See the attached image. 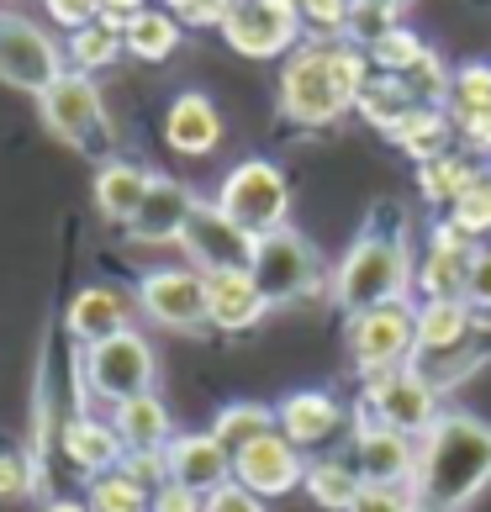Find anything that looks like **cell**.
<instances>
[{"instance_id":"obj_1","label":"cell","mask_w":491,"mask_h":512,"mask_svg":"<svg viewBox=\"0 0 491 512\" xmlns=\"http://www.w3.org/2000/svg\"><path fill=\"white\" fill-rule=\"evenodd\" d=\"M491 486V423L476 412L444 407V417L418 439L412 497L423 512H465Z\"/></svg>"},{"instance_id":"obj_2","label":"cell","mask_w":491,"mask_h":512,"mask_svg":"<svg viewBox=\"0 0 491 512\" xmlns=\"http://www.w3.org/2000/svg\"><path fill=\"white\" fill-rule=\"evenodd\" d=\"M370 53L354 43H301L280 69V117L291 127H333L360 106Z\"/></svg>"},{"instance_id":"obj_3","label":"cell","mask_w":491,"mask_h":512,"mask_svg":"<svg viewBox=\"0 0 491 512\" xmlns=\"http://www.w3.org/2000/svg\"><path fill=\"white\" fill-rule=\"evenodd\" d=\"M412 280H418V254H412L407 227H365L328 270V296L344 317H354L391 307V301H412Z\"/></svg>"},{"instance_id":"obj_4","label":"cell","mask_w":491,"mask_h":512,"mask_svg":"<svg viewBox=\"0 0 491 512\" xmlns=\"http://www.w3.org/2000/svg\"><path fill=\"white\" fill-rule=\"evenodd\" d=\"M37 117H43V127L59 143H69L74 154H90L96 164H106L111 148H117V127H111V111H106V90L90 80V74L64 69L59 80L37 96Z\"/></svg>"},{"instance_id":"obj_5","label":"cell","mask_w":491,"mask_h":512,"mask_svg":"<svg viewBox=\"0 0 491 512\" xmlns=\"http://www.w3.org/2000/svg\"><path fill=\"white\" fill-rule=\"evenodd\" d=\"M249 275L259 280V291L270 296V307H291V301H307L317 291H328V264L323 254L312 249L307 233L296 227H275L254 243V259H249Z\"/></svg>"},{"instance_id":"obj_6","label":"cell","mask_w":491,"mask_h":512,"mask_svg":"<svg viewBox=\"0 0 491 512\" xmlns=\"http://www.w3.org/2000/svg\"><path fill=\"white\" fill-rule=\"evenodd\" d=\"M222 217H233L249 238H264L275 227H286L291 217V180L275 159H238L228 175H222L217 196Z\"/></svg>"},{"instance_id":"obj_7","label":"cell","mask_w":491,"mask_h":512,"mask_svg":"<svg viewBox=\"0 0 491 512\" xmlns=\"http://www.w3.org/2000/svg\"><path fill=\"white\" fill-rule=\"evenodd\" d=\"M80 381L90 391V402H106L117 407L127 396H143L154 391L159 381V359H154V344H148L143 328H127L106 344H90L80 349Z\"/></svg>"},{"instance_id":"obj_8","label":"cell","mask_w":491,"mask_h":512,"mask_svg":"<svg viewBox=\"0 0 491 512\" xmlns=\"http://www.w3.org/2000/svg\"><path fill=\"white\" fill-rule=\"evenodd\" d=\"M360 417L381 428H396L407 439H423V433L444 417V391L428 381L418 365H402V370H386V375H370L360 381Z\"/></svg>"},{"instance_id":"obj_9","label":"cell","mask_w":491,"mask_h":512,"mask_svg":"<svg viewBox=\"0 0 491 512\" xmlns=\"http://www.w3.org/2000/svg\"><path fill=\"white\" fill-rule=\"evenodd\" d=\"M344 349H349V365H354V375H360V381L412 365V359H418L412 301H391V307L354 312V317L344 322Z\"/></svg>"},{"instance_id":"obj_10","label":"cell","mask_w":491,"mask_h":512,"mask_svg":"<svg viewBox=\"0 0 491 512\" xmlns=\"http://www.w3.org/2000/svg\"><path fill=\"white\" fill-rule=\"evenodd\" d=\"M64 69V43L43 22L22 11H0V85L22 90V96H43Z\"/></svg>"},{"instance_id":"obj_11","label":"cell","mask_w":491,"mask_h":512,"mask_svg":"<svg viewBox=\"0 0 491 512\" xmlns=\"http://www.w3.org/2000/svg\"><path fill=\"white\" fill-rule=\"evenodd\" d=\"M301 11L296 0H233L228 22H222V43L238 59H291L301 48Z\"/></svg>"},{"instance_id":"obj_12","label":"cell","mask_w":491,"mask_h":512,"mask_svg":"<svg viewBox=\"0 0 491 512\" xmlns=\"http://www.w3.org/2000/svg\"><path fill=\"white\" fill-rule=\"evenodd\" d=\"M132 301H138V317L164 333L206 328V275L191 270V264H164V270L138 275Z\"/></svg>"},{"instance_id":"obj_13","label":"cell","mask_w":491,"mask_h":512,"mask_svg":"<svg viewBox=\"0 0 491 512\" xmlns=\"http://www.w3.org/2000/svg\"><path fill=\"white\" fill-rule=\"evenodd\" d=\"M275 428L312 460V454H328V449L354 428V412L338 402L333 391H323V386H301V391H291V396H280Z\"/></svg>"},{"instance_id":"obj_14","label":"cell","mask_w":491,"mask_h":512,"mask_svg":"<svg viewBox=\"0 0 491 512\" xmlns=\"http://www.w3.org/2000/svg\"><path fill=\"white\" fill-rule=\"evenodd\" d=\"M344 454L354 460L365 486H407L412 491V476H418V439H407V433L381 428V423H370V417L354 412Z\"/></svg>"},{"instance_id":"obj_15","label":"cell","mask_w":491,"mask_h":512,"mask_svg":"<svg viewBox=\"0 0 491 512\" xmlns=\"http://www.w3.org/2000/svg\"><path fill=\"white\" fill-rule=\"evenodd\" d=\"M254 243L233 217H222V206L217 201H196V212L191 222H185V233H180V249L185 259H191V270L201 275H217V270H249V259H254Z\"/></svg>"},{"instance_id":"obj_16","label":"cell","mask_w":491,"mask_h":512,"mask_svg":"<svg viewBox=\"0 0 491 512\" xmlns=\"http://www.w3.org/2000/svg\"><path fill=\"white\" fill-rule=\"evenodd\" d=\"M481 243H470L449 217L428 227V243L418 254V280H412V301H465V275Z\"/></svg>"},{"instance_id":"obj_17","label":"cell","mask_w":491,"mask_h":512,"mask_svg":"<svg viewBox=\"0 0 491 512\" xmlns=\"http://www.w3.org/2000/svg\"><path fill=\"white\" fill-rule=\"evenodd\" d=\"M233 481L249 486L264 502H280V497H291V491H301V481H307V454L275 428V433H264V439H254L249 449L233 454Z\"/></svg>"},{"instance_id":"obj_18","label":"cell","mask_w":491,"mask_h":512,"mask_svg":"<svg viewBox=\"0 0 491 512\" xmlns=\"http://www.w3.org/2000/svg\"><path fill=\"white\" fill-rule=\"evenodd\" d=\"M64 333L74 338L80 349L90 344H106L127 328H138V301H132L127 286H111V280H96V286H80L64 307Z\"/></svg>"},{"instance_id":"obj_19","label":"cell","mask_w":491,"mask_h":512,"mask_svg":"<svg viewBox=\"0 0 491 512\" xmlns=\"http://www.w3.org/2000/svg\"><path fill=\"white\" fill-rule=\"evenodd\" d=\"M196 191L175 175H154V185H148V196L138 206V217L127 222V238L143 243V249H164V243H180L185 222H191L196 212Z\"/></svg>"},{"instance_id":"obj_20","label":"cell","mask_w":491,"mask_h":512,"mask_svg":"<svg viewBox=\"0 0 491 512\" xmlns=\"http://www.w3.org/2000/svg\"><path fill=\"white\" fill-rule=\"evenodd\" d=\"M164 465H169V481L201 491V497H212L217 486L233 481V449L217 439L212 428H191V433H175L164 449Z\"/></svg>"},{"instance_id":"obj_21","label":"cell","mask_w":491,"mask_h":512,"mask_svg":"<svg viewBox=\"0 0 491 512\" xmlns=\"http://www.w3.org/2000/svg\"><path fill=\"white\" fill-rule=\"evenodd\" d=\"M270 296L259 291V280L249 270H217L206 275V328L217 333H249L270 317Z\"/></svg>"},{"instance_id":"obj_22","label":"cell","mask_w":491,"mask_h":512,"mask_svg":"<svg viewBox=\"0 0 491 512\" xmlns=\"http://www.w3.org/2000/svg\"><path fill=\"white\" fill-rule=\"evenodd\" d=\"M59 454L69 460V470H80V476H106V470H117L127 460V444L117 439V428H111V417H96V412H69L59 423Z\"/></svg>"},{"instance_id":"obj_23","label":"cell","mask_w":491,"mask_h":512,"mask_svg":"<svg viewBox=\"0 0 491 512\" xmlns=\"http://www.w3.org/2000/svg\"><path fill=\"white\" fill-rule=\"evenodd\" d=\"M164 143L175 148L180 159H206L217 154L222 143V111L212 96H201V90H180L175 101L164 111Z\"/></svg>"},{"instance_id":"obj_24","label":"cell","mask_w":491,"mask_h":512,"mask_svg":"<svg viewBox=\"0 0 491 512\" xmlns=\"http://www.w3.org/2000/svg\"><path fill=\"white\" fill-rule=\"evenodd\" d=\"M148 185H154V169H143V164H132V159H122V154H111L106 164H96V180H90V191H96V212H101L111 227H127L132 217H138Z\"/></svg>"},{"instance_id":"obj_25","label":"cell","mask_w":491,"mask_h":512,"mask_svg":"<svg viewBox=\"0 0 491 512\" xmlns=\"http://www.w3.org/2000/svg\"><path fill=\"white\" fill-rule=\"evenodd\" d=\"M111 428H117V439L132 449H169V439H175V412L164 407L159 391H143V396H127V402L111 407Z\"/></svg>"},{"instance_id":"obj_26","label":"cell","mask_w":491,"mask_h":512,"mask_svg":"<svg viewBox=\"0 0 491 512\" xmlns=\"http://www.w3.org/2000/svg\"><path fill=\"white\" fill-rule=\"evenodd\" d=\"M180 43H185V27L159 6V0H154V6H143V11H132L122 22V48H127V59H138V64L175 59Z\"/></svg>"},{"instance_id":"obj_27","label":"cell","mask_w":491,"mask_h":512,"mask_svg":"<svg viewBox=\"0 0 491 512\" xmlns=\"http://www.w3.org/2000/svg\"><path fill=\"white\" fill-rule=\"evenodd\" d=\"M301 491H307L312 507H323V512H349L354 497L365 491V481H360V470H354V460L344 449H328V454H312L307 460Z\"/></svg>"},{"instance_id":"obj_28","label":"cell","mask_w":491,"mask_h":512,"mask_svg":"<svg viewBox=\"0 0 491 512\" xmlns=\"http://www.w3.org/2000/svg\"><path fill=\"white\" fill-rule=\"evenodd\" d=\"M64 59H69L74 74H90V80H96V74H106L117 59H127L122 22H117V16H101V22L69 32V37H64Z\"/></svg>"},{"instance_id":"obj_29","label":"cell","mask_w":491,"mask_h":512,"mask_svg":"<svg viewBox=\"0 0 491 512\" xmlns=\"http://www.w3.org/2000/svg\"><path fill=\"white\" fill-rule=\"evenodd\" d=\"M481 159H470L465 148L455 143L449 154H439V159H428V164H418V191H423V201L428 206H439V212H449L460 196H465V185L481 175Z\"/></svg>"},{"instance_id":"obj_30","label":"cell","mask_w":491,"mask_h":512,"mask_svg":"<svg viewBox=\"0 0 491 512\" xmlns=\"http://www.w3.org/2000/svg\"><path fill=\"white\" fill-rule=\"evenodd\" d=\"M391 143L402 148L407 159L428 164V159H439V154H449V148H455V122H449L444 106H418L402 127L391 132Z\"/></svg>"},{"instance_id":"obj_31","label":"cell","mask_w":491,"mask_h":512,"mask_svg":"<svg viewBox=\"0 0 491 512\" xmlns=\"http://www.w3.org/2000/svg\"><path fill=\"white\" fill-rule=\"evenodd\" d=\"M418 106H423V101L412 96L402 80H391V74H370V85L360 90V106H354V111H360L375 132H386V138H391V132L402 127Z\"/></svg>"},{"instance_id":"obj_32","label":"cell","mask_w":491,"mask_h":512,"mask_svg":"<svg viewBox=\"0 0 491 512\" xmlns=\"http://www.w3.org/2000/svg\"><path fill=\"white\" fill-rule=\"evenodd\" d=\"M212 433L238 454V449H249L254 439H264V433H275V407L270 402H228V407H217Z\"/></svg>"},{"instance_id":"obj_33","label":"cell","mask_w":491,"mask_h":512,"mask_svg":"<svg viewBox=\"0 0 491 512\" xmlns=\"http://www.w3.org/2000/svg\"><path fill=\"white\" fill-rule=\"evenodd\" d=\"M148 497H154V491L138 486L122 465L106 470V476H90L85 481V507L90 512H148Z\"/></svg>"},{"instance_id":"obj_34","label":"cell","mask_w":491,"mask_h":512,"mask_svg":"<svg viewBox=\"0 0 491 512\" xmlns=\"http://www.w3.org/2000/svg\"><path fill=\"white\" fill-rule=\"evenodd\" d=\"M444 217L455 222L470 243H491V164H486L470 185H465V196H460L455 206H449Z\"/></svg>"},{"instance_id":"obj_35","label":"cell","mask_w":491,"mask_h":512,"mask_svg":"<svg viewBox=\"0 0 491 512\" xmlns=\"http://www.w3.org/2000/svg\"><path fill=\"white\" fill-rule=\"evenodd\" d=\"M428 53H433V48H428L412 27H396L391 37H381V43L370 48V69H375V74H391V80H407V74L418 69Z\"/></svg>"},{"instance_id":"obj_36","label":"cell","mask_w":491,"mask_h":512,"mask_svg":"<svg viewBox=\"0 0 491 512\" xmlns=\"http://www.w3.org/2000/svg\"><path fill=\"white\" fill-rule=\"evenodd\" d=\"M37 486H43L37 454L32 449H16V444H0V502H27Z\"/></svg>"},{"instance_id":"obj_37","label":"cell","mask_w":491,"mask_h":512,"mask_svg":"<svg viewBox=\"0 0 491 512\" xmlns=\"http://www.w3.org/2000/svg\"><path fill=\"white\" fill-rule=\"evenodd\" d=\"M396 27H402V16L396 11H386V6H370V0H354L349 6V27H344V43H354V48H375L381 37H391Z\"/></svg>"},{"instance_id":"obj_38","label":"cell","mask_w":491,"mask_h":512,"mask_svg":"<svg viewBox=\"0 0 491 512\" xmlns=\"http://www.w3.org/2000/svg\"><path fill=\"white\" fill-rule=\"evenodd\" d=\"M349 6H354V0H296V11H301V27H307V37H312V43H344Z\"/></svg>"},{"instance_id":"obj_39","label":"cell","mask_w":491,"mask_h":512,"mask_svg":"<svg viewBox=\"0 0 491 512\" xmlns=\"http://www.w3.org/2000/svg\"><path fill=\"white\" fill-rule=\"evenodd\" d=\"M159 6L175 16L180 27H217L228 22V11H233V0H159Z\"/></svg>"},{"instance_id":"obj_40","label":"cell","mask_w":491,"mask_h":512,"mask_svg":"<svg viewBox=\"0 0 491 512\" xmlns=\"http://www.w3.org/2000/svg\"><path fill=\"white\" fill-rule=\"evenodd\" d=\"M349 512H423L407 486H365Z\"/></svg>"},{"instance_id":"obj_41","label":"cell","mask_w":491,"mask_h":512,"mask_svg":"<svg viewBox=\"0 0 491 512\" xmlns=\"http://www.w3.org/2000/svg\"><path fill=\"white\" fill-rule=\"evenodd\" d=\"M465 307H476L481 317H491V243H481L465 275Z\"/></svg>"},{"instance_id":"obj_42","label":"cell","mask_w":491,"mask_h":512,"mask_svg":"<svg viewBox=\"0 0 491 512\" xmlns=\"http://www.w3.org/2000/svg\"><path fill=\"white\" fill-rule=\"evenodd\" d=\"M43 11H48L64 32H80V27H90V22H101V16H106L101 0H43Z\"/></svg>"},{"instance_id":"obj_43","label":"cell","mask_w":491,"mask_h":512,"mask_svg":"<svg viewBox=\"0 0 491 512\" xmlns=\"http://www.w3.org/2000/svg\"><path fill=\"white\" fill-rule=\"evenodd\" d=\"M201 512H270V502H264V497H254L249 486L228 481V486H217L212 497L201 502Z\"/></svg>"},{"instance_id":"obj_44","label":"cell","mask_w":491,"mask_h":512,"mask_svg":"<svg viewBox=\"0 0 491 512\" xmlns=\"http://www.w3.org/2000/svg\"><path fill=\"white\" fill-rule=\"evenodd\" d=\"M122 470H127V476L138 481V486H148V491H154V486H164V481H169L164 449H132L127 460H122Z\"/></svg>"},{"instance_id":"obj_45","label":"cell","mask_w":491,"mask_h":512,"mask_svg":"<svg viewBox=\"0 0 491 512\" xmlns=\"http://www.w3.org/2000/svg\"><path fill=\"white\" fill-rule=\"evenodd\" d=\"M201 491H191V486H180V481H164V486H154V497H148V512H201Z\"/></svg>"},{"instance_id":"obj_46","label":"cell","mask_w":491,"mask_h":512,"mask_svg":"<svg viewBox=\"0 0 491 512\" xmlns=\"http://www.w3.org/2000/svg\"><path fill=\"white\" fill-rule=\"evenodd\" d=\"M106 16H117V22H127L132 11H143V6H154V0H101Z\"/></svg>"},{"instance_id":"obj_47","label":"cell","mask_w":491,"mask_h":512,"mask_svg":"<svg viewBox=\"0 0 491 512\" xmlns=\"http://www.w3.org/2000/svg\"><path fill=\"white\" fill-rule=\"evenodd\" d=\"M43 512H90V507H85V497H48Z\"/></svg>"},{"instance_id":"obj_48","label":"cell","mask_w":491,"mask_h":512,"mask_svg":"<svg viewBox=\"0 0 491 512\" xmlns=\"http://www.w3.org/2000/svg\"><path fill=\"white\" fill-rule=\"evenodd\" d=\"M370 6H386V11H396V16H402V11L412 6V0H370Z\"/></svg>"}]
</instances>
